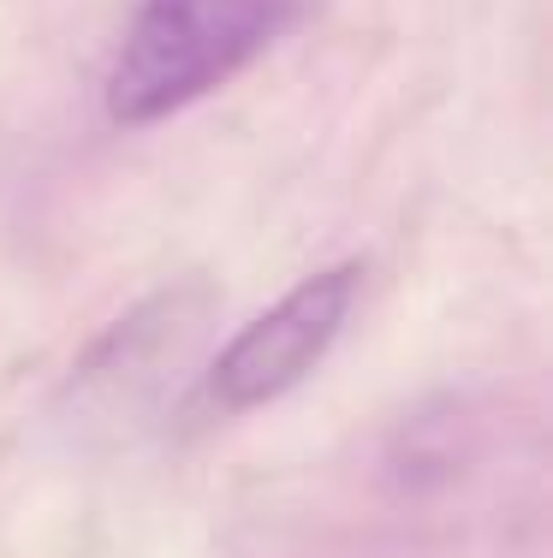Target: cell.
Segmentation results:
<instances>
[{"mask_svg": "<svg viewBox=\"0 0 553 558\" xmlns=\"http://www.w3.org/2000/svg\"><path fill=\"white\" fill-rule=\"evenodd\" d=\"M292 19L298 0H143L108 72V119L155 125L191 108L268 54Z\"/></svg>", "mask_w": 553, "mask_h": 558, "instance_id": "6da1fadb", "label": "cell"}, {"mask_svg": "<svg viewBox=\"0 0 553 558\" xmlns=\"http://www.w3.org/2000/svg\"><path fill=\"white\" fill-rule=\"evenodd\" d=\"M358 262H339L310 279H298L268 315H256L250 327L227 339V351L208 368V398L220 410H256L274 404L280 392H292L298 380L334 351V339L346 333L351 303H358Z\"/></svg>", "mask_w": 553, "mask_h": 558, "instance_id": "7a4b0ae2", "label": "cell"}]
</instances>
